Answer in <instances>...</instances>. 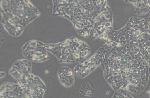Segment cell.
Segmentation results:
<instances>
[{
  "label": "cell",
  "instance_id": "obj_1",
  "mask_svg": "<svg viewBox=\"0 0 150 98\" xmlns=\"http://www.w3.org/2000/svg\"><path fill=\"white\" fill-rule=\"evenodd\" d=\"M147 71L146 63L139 55H112L104 63L105 77L114 90H127L134 94L145 88Z\"/></svg>",
  "mask_w": 150,
  "mask_h": 98
},
{
  "label": "cell",
  "instance_id": "obj_2",
  "mask_svg": "<svg viewBox=\"0 0 150 98\" xmlns=\"http://www.w3.org/2000/svg\"><path fill=\"white\" fill-rule=\"evenodd\" d=\"M112 98H133L124 90L116 91Z\"/></svg>",
  "mask_w": 150,
  "mask_h": 98
}]
</instances>
